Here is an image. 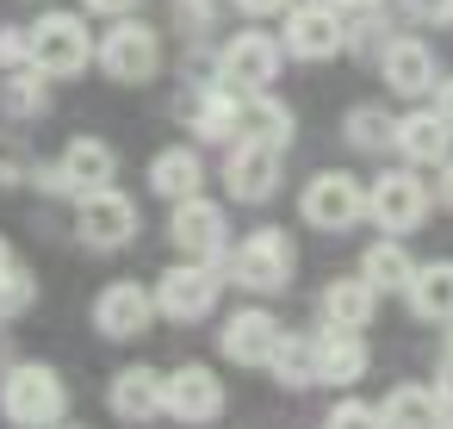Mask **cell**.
Segmentation results:
<instances>
[{"label":"cell","mask_w":453,"mask_h":429,"mask_svg":"<svg viewBox=\"0 0 453 429\" xmlns=\"http://www.w3.org/2000/svg\"><path fill=\"white\" fill-rule=\"evenodd\" d=\"M434 199H441V206H447V212H453V156H447V162H441V181H434Z\"/></svg>","instance_id":"39"},{"label":"cell","mask_w":453,"mask_h":429,"mask_svg":"<svg viewBox=\"0 0 453 429\" xmlns=\"http://www.w3.org/2000/svg\"><path fill=\"white\" fill-rule=\"evenodd\" d=\"M434 113L453 125V82H434Z\"/></svg>","instance_id":"41"},{"label":"cell","mask_w":453,"mask_h":429,"mask_svg":"<svg viewBox=\"0 0 453 429\" xmlns=\"http://www.w3.org/2000/svg\"><path fill=\"white\" fill-rule=\"evenodd\" d=\"M0 410L13 429H57L69 417V386L44 361H13L0 373Z\"/></svg>","instance_id":"1"},{"label":"cell","mask_w":453,"mask_h":429,"mask_svg":"<svg viewBox=\"0 0 453 429\" xmlns=\"http://www.w3.org/2000/svg\"><path fill=\"white\" fill-rule=\"evenodd\" d=\"M422 26H453V0H410Z\"/></svg>","instance_id":"35"},{"label":"cell","mask_w":453,"mask_h":429,"mask_svg":"<svg viewBox=\"0 0 453 429\" xmlns=\"http://www.w3.org/2000/svg\"><path fill=\"white\" fill-rule=\"evenodd\" d=\"M94 63H100L112 82L137 88V82H150V75L162 69V38H156L143 20H112V32L94 44Z\"/></svg>","instance_id":"5"},{"label":"cell","mask_w":453,"mask_h":429,"mask_svg":"<svg viewBox=\"0 0 453 429\" xmlns=\"http://www.w3.org/2000/svg\"><path fill=\"white\" fill-rule=\"evenodd\" d=\"M342 44H348V26H342V13L329 7V0H317V7H292V13H286V57L323 63V57H335Z\"/></svg>","instance_id":"14"},{"label":"cell","mask_w":453,"mask_h":429,"mask_svg":"<svg viewBox=\"0 0 453 429\" xmlns=\"http://www.w3.org/2000/svg\"><path fill=\"white\" fill-rule=\"evenodd\" d=\"M236 7H242L249 20H267V13H286V7H292V0H236Z\"/></svg>","instance_id":"38"},{"label":"cell","mask_w":453,"mask_h":429,"mask_svg":"<svg viewBox=\"0 0 453 429\" xmlns=\"http://www.w3.org/2000/svg\"><path fill=\"white\" fill-rule=\"evenodd\" d=\"M57 168H63L69 193L81 199V193H100V187L119 181V150L106 137H69V150L57 156Z\"/></svg>","instance_id":"17"},{"label":"cell","mask_w":453,"mask_h":429,"mask_svg":"<svg viewBox=\"0 0 453 429\" xmlns=\"http://www.w3.org/2000/svg\"><path fill=\"white\" fill-rule=\"evenodd\" d=\"M57 429H81V423H57Z\"/></svg>","instance_id":"46"},{"label":"cell","mask_w":453,"mask_h":429,"mask_svg":"<svg viewBox=\"0 0 453 429\" xmlns=\"http://www.w3.org/2000/svg\"><path fill=\"white\" fill-rule=\"evenodd\" d=\"M360 280H366L372 292H410L416 261H410V249H403L397 237H385V243H372V249L360 255Z\"/></svg>","instance_id":"25"},{"label":"cell","mask_w":453,"mask_h":429,"mask_svg":"<svg viewBox=\"0 0 453 429\" xmlns=\"http://www.w3.org/2000/svg\"><path fill=\"white\" fill-rule=\"evenodd\" d=\"M211 20H218L211 0H174V26H180L187 38H205V32H211Z\"/></svg>","instance_id":"34"},{"label":"cell","mask_w":453,"mask_h":429,"mask_svg":"<svg viewBox=\"0 0 453 429\" xmlns=\"http://www.w3.org/2000/svg\"><path fill=\"white\" fill-rule=\"evenodd\" d=\"M38 305V274L32 268H7V274H0V324H13V317H26Z\"/></svg>","instance_id":"31"},{"label":"cell","mask_w":453,"mask_h":429,"mask_svg":"<svg viewBox=\"0 0 453 429\" xmlns=\"http://www.w3.org/2000/svg\"><path fill=\"white\" fill-rule=\"evenodd\" d=\"M391 144H397V156H403L410 168H428V162L441 168V162L453 156V125H447L441 113H403Z\"/></svg>","instance_id":"18"},{"label":"cell","mask_w":453,"mask_h":429,"mask_svg":"<svg viewBox=\"0 0 453 429\" xmlns=\"http://www.w3.org/2000/svg\"><path fill=\"white\" fill-rule=\"evenodd\" d=\"M447 330H453V324H447ZM447 348H453V336H447Z\"/></svg>","instance_id":"47"},{"label":"cell","mask_w":453,"mask_h":429,"mask_svg":"<svg viewBox=\"0 0 453 429\" xmlns=\"http://www.w3.org/2000/svg\"><path fill=\"white\" fill-rule=\"evenodd\" d=\"M372 311H379V292H372L360 274H348V280H329V286H323V317H329L335 330H366V324H372Z\"/></svg>","instance_id":"22"},{"label":"cell","mask_w":453,"mask_h":429,"mask_svg":"<svg viewBox=\"0 0 453 429\" xmlns=\"http://www.w3.org/2000/svg\"><path fill=\"white\" fill-rule=\"evenodd\" d=\"M323 429H385V423H379V410H372V404H360V398H342V404L329 410V423H323Z\"/></svg>","instance_id":"33"},{"label":"cell","mask_w":453,"mask_h":429,"mask_svg":"<svg viewBox=\"0 0 453 429\" xmlns=\"http://www.w3.org/2000/svg\"><path fill=\"white\" fill-rule=\"evenodd\" d=\"M150 187H156L162 199H193V193L205 187V162H199L187 144H174V150H162V156L150 162Z\"/></svg>","instance_id":"24"},{"label":"cell","mask_w":453,"mask_h":429,"mask_svg":"<svg viewBox=\"0 0 453 429\" xmlns=\"http://www.w3.org/2000/svg\"><path fill=\"white\" fill-rule=\"evenodd\" d=\"M13 367V336H7V324H0V373Z\"/></svg>","instance_id":"43"},{"label":"cell","mask_w":453,"mask_h":429,"mask_svg":"<svg viewBox=\"0 0 453 429\" xmlns=\"http://www.w3.org/2000/svg\"><path fill=\"white\" fill-rule=\"evenodd\" d=\"M236 137L286 150V144H292V106H280L273 94H242V119H236Z\"/></svg>","instance_id":"21"},{"label":"cell","mask_w":453,"mask_h":429,"mask_svg":"<svg viewBox=\"0 0 453 429\" xmlns=\"http://www.w3.org/2000/svg\"><path fill=\"white\" fill-rule=\"evenodd\" d=\"M428 187H422V175L416 168H385L372 187H366V218L385 230V237H403V230H416L422 218H428Z\"/></svg>","instance_id":"6"},{"label":"cell","mask_w":453,"mask_h":429,"mask_svg":"<svg viewBox=\"0 0 453 429\" xmlns=\"http://www.w3.org/2000/svg\"><path fill=\"white\" fill-rule=\"evenodd\" d=\"M0 113L7 119H44L50 113V88L38 69H13L7 82H0Z\"/></svg>","instance_id":"28"},{"label":"cell","mask_w":453,"mask_h":429,"mask_svg":"<svg viewBox=\"0 0 453 429\" xmlns=\"http://www.w3.org/2000/svg\"><path fill=\"white\" fill-rule=\"evenodd\" d=\"M236 119H242V94H230L224 82H218V88H199V100H193V131H199L205 144H230V137H236Z\"/></svg>","instance_id":"26"},{"label":"cell","mask_w":453,"mask_h":429,"mask_svg":"<svg viewBox=\"0 0 453 429\" xmlns=\"http://www.w3.org/2000/svg\"><path fill=\"white\" fill-rule=\"evenodd\" d=\"M280 63H286V44H280V38H267V32H236V38H224V51H218V82H224L230 94H267L273 75H280Z\"/></svg>","instance_id":"3"},{"label":"cell","mask_w":453,"mask_h":429,"mask_svg":"<svg viewBox=\"0 0 453 429\" xmlns=\"http://www.w3.org/2000/svg\"><path fill=\"white\" fill-rule=\"evenodd\" d=\"M434 398L453 410V348H447V355H441V367H434Z\"/></svg>","instance_id":"37"},{"label":"cell","mask_w":453,"mask_h":429,"mask_svg":"<svg viewBox=\"0 0 453 429\" xmlns=\"http://www.w3.org/2000/svg\"><path fill=\"white\" fill-rule=\"evenodd\" d=\"M26 181V162L19 156H0V187H19Z\"/></svg>","instance_id":"40"},{"label":"cell","mask_w":453,"mask_h":429,"mask_svg":"<svg viewBox=\"0 0 453 429\" xmlns=\"http://www.w3.org/2000/svg\"><path fill=\"white\" fill-rule=\"evenodd\" d=\"M342 137H348L354 150H385V144L397 137V119H391L385 106H354V113L342 119Z\"/></svg>","instance_id":"30"},{"label":"cell","mask_w":453,"mask_h":429,"mask_svg":"<svg viewBox=\"0 0 453 429\" xmlns=\"http://www.w3.org/2000/svg\"><path fill=\"white\" fill-rule=\"evenodd\" d=\"M280 156H286V150H273V144L236 137V150L224 156V187H230V199H242V206L273 199V187H280Z\"/></svg>","instance_id":"13"},{"label":"cell","mask_w":453,"mask_h":429,"mask_svg":"<svg viewBox=\"0 0 453 429\" xmlns=\"http://www.w3.org/2000/svg\"><path fill=\"white\" fill-rule=\"evenodd\" d=\"M379 423H385V429H434V423H441L434 386H397V392H385Z\"/></svg>","instance_id":"27"},{"label":"cell","mask_w":453,"mask_h":429,"mask_svg":"<svg viewBox=\"0 0 453 429\" xmlns=\"http://www.w3.org/2000/svg\"><path fill=\"white\" fill-rule=\"evenodd\" d=\"M280 336H286V330L273 324V311L249 305V311L224 317L218 348H224V361H236V367H267V361H273V348H280Z\"/></svg>","instance_id":"16"},{"label":"cell","mask_w":453,"mask_h":429,"mask_svg":"<svg viewBox=\"0 0 453 429\" xmlns=\"http://www.w3.org/2000/svg\"><path fill=\"white\" fill-rule=\"evenodd\" d=\"M379 75H385V88H391V94L422 100V94H434L441 63H434V51H428L422 38H391V44L379 51Z\"/></svg>","instance_id":"15"},{"label":"cell","mask_w":453,"mask_h":429,"mask_svg":"<svg viewBox=\"0 0 453 429\" xmlns=\"http://www.w3.org/2000/svg\"><path fill=\"white\" fill-rule=\"evenodd\" d=\"M410 311L422 317V324H453V261H428V268H416V280H410Z\"/></svg>","instance_id":"23"},{"label":"cell","mask_w":453,"mask_h":429,"mask_svg":"<svg viewBox=\"0 0 453 429\" xmlns=\"http://www.w3.org/2000/svg\"><path fill=\"white\" fill-rule=\"evenodd\" d=\"M0 69H32V32L26 26H0Z\"/></svg>","instance_id":"32"},{"label":"cell","mask_w":453,"mask_h":429,"mask_svg":"<svg viewBox=\"0 0 453 429\" xmlns=\"http://www.w3.org/2000/svg\"><path fill=\"white\" fill-rule=\"evenodd\" d=\"M150 317H156V292L137 286V280H106L100 299H94V330H100L106 342H131V336H143Z\"/></svg>","instance_id":"11"},{"label":"cell","mask_w":453,"mask_h":429,"mask_svg":"<svg viewBox=\"0 0 453 429\" xmlns=\"http://www.w3.org/2000/svg\"><path fill=\"white\" fill-rule=\"evenodd\" d=\"M267 367H273L280 386L304 392V386H317V342H311V336H280V348H273Z\"/></svg>","instance_id":"29"},{"label":"cell","mask_w":453,"mask_h":429,"mask_svg":"<svg viewBox=\"0 0 453 429\" xmlns=\"http://www.w3.org/2000/svg\"><path fill=\"white\" fill-rule=\"evenodd\" d=\"M168 237L180 243V255H187V261H218V255L230 249V224H224V206H211L205 193H193V199H174Z\"/></svg>","instance_id":"10"},{"label":"cell","mask_w":453,"mask_h":429,"mask_svg":"<svg viewBox=\"0 0 453 429\" xmlns=\"http://www.w3.org/2000/svg\"><path fill=\"white\" fill-rule=\"evenodd\" d=\"M218 274H211V261H174L162 280H156V311L162 317H174V324H199L211 305H218Z\"/></svg>","instance_id":"8"},{"label":"cell","mask_w":453,"mask_h":429,"mask_svg":"<svg viewBox=\"0 0 453 429\" xmlns=\"http://www.w3.org/2000/svg\"><path fill=\"white\" fill-rule=\"evenodd\" d=\"M94 63V38L81 13H44L32 26V69L38 75H81Z\"/></svg>","instance_id":"4"},{"label":"cell","mask_w":453,"mask_h":429,"mask_svg":"<svg viewBox=\"0 0 453 429\" xmlns=\"http://www.w3.org/2000/svg\"><path fill=\"white\" fill-rule=\"evenodd\" d=\"M434 429H453V410H447V404H441V423H434Z\"/></svg>","instance_id":"45"},{"label":"cell","mask_w":453,"mask_h":429,"mask_svg":"<svg viewBox=\"0 0 453 429\" xmlns=\"http://www.w3.org/2000/svg\"><path fill=\"white\" fill-rule=\"evenodd\" d=\"M75 237H81L94 255H112V249L137 243V206H131L119 187L81 193V206H75Z\"/></svg>","instance_id":"7"},{"label":"cell","mask_w":453,"mask_h":429,"mask_svg":"<svg viewBox=\"0 0 453 429\" xmlns=\"http://www.w3.org/2000/svg\"><path fill=\"white\" fill-rule=\"evenodd\" d=\"M317 342V386H354L360 373H366V342H360V330H323V336H311Z\"/></svg>","instance_id":"19"},{"label":"cell","mask_w":453,"mask_h":429,"mask_svg":"<svg viewBox=\"0 0 453 429\" xmlns=\"http://www.w3.org/2000/svg\"><path fill=\"white\" fill-rule=\"evenodd\" d=\"M224 268H230V280L249 286V292H286L298 255H292V237H286V230H255V237H242V243L224 255Z\"/></svg>","instance_id":"2"},{"label":"cell","mask_w":453,"mask_h":429,"mask_svg":"<svg viewBox=\"0 0 453 429\" xmlns=\"http://www.w3.org/2000/svg\"><path fill=\"white\" fill-rule=\"evenodd\" d=\"M106 404H112V417H125V423L162 417V373H156V367H125V373H112Z\"/></svg>","instance_id":"20"},{"label":"cell","mask_w":453,"mask_h":429,"mask_svg":"<svg viewBox=\"0 0 453 429\" xmlns=\"http://www.w3.org/2000/svg\"><path fill=\"white\" fill-rule=\"evenodd\" d=\"M360 218H366V181H354V175H342V168L311 175V187H304V224H317V230H348V224H360Z\"/></svg>","instance_id":"9"},{"label":"cell","mask_w":453,"mask_h":429,"mask_svg":"<svg viewBox=\"0 0 453 429\" xmlns=\"http://www.w3.org/2000/svg\"><path fill=\"white\" fill-rule=\"evenodd\" d=\"M7 268H13V243H7V237H0V274H7Z\"/></svg>","instance_id":"44"},{"label":"cell","mask_w":453,"mask_h":429,"mask_svg":"<svg viewBox=\"0 0 453 429\" xmlns=\"http://www.w3.org/2000/svg\"><path fill=\"white\" fill-rule=\"evenodd\" d=\"M335 13H379V0H329Z\"/></svg>","instance_id":"42"},{"label":"cell","mask_w":453,"mask_h":429,"mask_svg":"<svg viewBox=\"0 0 453 429\" xmlns=\"http://www.w3.org/2000/svg\"><path fill=\"white\" fill-rule=\"evenodd\" d=\"M81 7H88V13H106V20H131L143 0H81Z\"/></svg>","instance_id":"36"},{"label":"cell","mask_w":453,"mask_h":429,"mask_svg":"<svg viewBox=\"0 0 453 429\" xmlns=\"http://www.w3.org/2000/svg\"><path fill=\"white\" fill-rule=\"evenodd\" d=\"M162 410L168 417H180V423H218L224 417V386H218V373L211 367H174V373H162Z\"/></svg>","instance_id":"12"}]
</instances>
